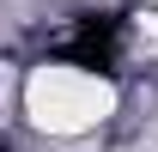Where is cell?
Segmentation results:
<instances>
[{
	"label": "cell",
	"mask_w": 158,
	"mask_h": 152,
	"mask_svg": "<svg viewBox=\"0 0 158 152\" xmlns=\"http://www.w3.org/2000/svg\"><path fill=\"white\" fill-rule=\"evenodd\" d=\"M116 79L91 73V67H73V61H43L37 73L24 79V116L31 128L43 134H91L116 116Z\"/></svg>",
	"instance_id": "1"
}]
</instances>
